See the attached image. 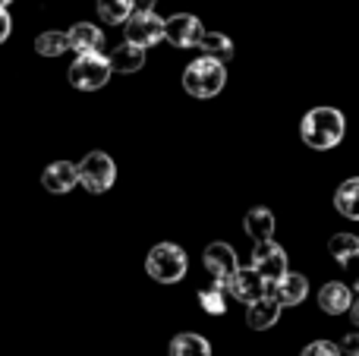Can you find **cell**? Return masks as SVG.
<instances>
[{"label":"cell","instance_id":"10","mask_svg":"<svg viewBox=\"0 0 359 356\" xmlns=\"http://www.w3.org/2000/svg\"><path fill=\"white\" fill-rule=\"evenodd\" d=\"M205 38L202 19L192 16V13H177L168 19V41L174 48H198Z\"/></svg>","mask_w":359,"mask_h":356},{"label":"cell","instance_id":"14","mask_svg":"<svg viewBox=\"0 0 359 356\" xmlns=\"http://www.w3.org/2000/svg\"><path fill=\"white\" fill-rule=\"evenodd\" d=\"M353 294H350V287L347 284H337V281H331V284H325L322 290H318V309L322 313H328V315H344V313H350L353 309Z\"/></svg>","mask_w":359,"mask_h":356},{"label":"cell","instance_id":"18","mask_svg":"<svg viewBox=\"0 0 359 356\" xmlns=\"http://www.w3.org/2000/svg\"><path fill=\"white\" fill-rule=\"evenodd\" d=\"M334 205H337V212H341L344 218L359 221V177H350V180H344L341 186H337Z\"/></svg>","mask_w":359,"mask_h":356},{"label":"cell","instance_id":"2","mask_svg":"<svg viewBox=\"0 0 359 356\" xmlns=\"http://www.w3.org/2000/svg\"><path fill=\"white\" fill-rule=\"evenodd\" d=\"M189 271V256L177 243H158L145 256V275L158 284H180Z\"/></svg>","mask_w":359,"mask_h":356},{"label":"cell","instance_id":"25","mask_svg":"<svg viewBox=\"0 0 359 356\" xmlns=\"http://www.w3.org/2000/svg\"><path fill=\"white\" fill-rule=\"evenodd\" d=\"M299 356H344V350L337 344H331V341H312V344L303 347Z\"/></svg>","mask_w":359,"mask_h":356},{"label":"cell","instance_id":"7","mask_svg":"<svg viewBox=\"0 0 359 356\" xmlns=\"http://www.w3.org/2000/svg\"><path fill=\"white\" fill-rule=\"evenodd\" d=\"M205 271L211 275V281L221 284V287H230V281L240 271V259H236V249L230 243H208L205 249Z\"/></svg>","mask_w":359,"mask_h":356},{"label":"cell","instance_id":"13","mask_svg":"<svg viewBox=\"0 0 359 356\" xmlns=\"http://www.w3.org/2000/svg\"><path fill=\"white\" fill-rule=\"evenodd\" d=\"M69 35V50H76V57L86 54H101V44H104V32L92 22H76L73 29L67 32Z\"/></svg>","mask_w":359,"mask_h":356},{"label":"cell","instance_id":"27","mask_svg":"<svg viewBox=\"0 0 359 356\" xmlns=\"http://www.w3.org/2000/svg\"><path fill=\"white\" fill-rule=\"evenodd\" d=\"M10 29H13L10 10H0V41H6V38H10Z\"/></svg>","mask_w":359,"mask_h":356},{"label":"cell","instance_id":"31","mask_svg":"<svg viewBox=\"0 0 359 356\" xmlns=\"http://www.w3.org/2000/svg\"><path fill=\"white\" fill-rule=\"evenodd\" d=\"M356 290H359V278H356Z\"/></svg>","mask_w":359,"mask_h":356},{"label":"cell","instance_id":"20","mask_svg":"<svg viewBox=\"0 0 359 356\" xmlns=\"http://www.w3.org/2000/svg\"><path fill=\"white\" fill-rule=\"evenodd\" d=\"M170 356H211V344L202 338V334H177L170 341Z\"/></svg>","mask_w":359,"mask_h":356},{"label":"cell","instance_id":"22","mask_svg":"<svg viewBox=\"0 0 359 356\" xmlns=\"http://www.w3.org/2000/svg\"><path fill=\"white\" fill-rule=\"evenodd\" d=\"M328 252L341 265H350L359 256V237H353V233H334V237L328 240Z\"/></svg>","mask_w":359,"mask_h":356},{"label":"cell","instance_id":"15","mask_svg":"<svg viewBox=\"0 0 359 356\" xmlns=\"http://www.w3.org/2000/svg\"><path fill=\"white\" fill-rule=\"evenodd\" d=\"M280 309H284V306H280L274 296H265V300L246 306V325L252 328V331H268V328L278 325Z\"/></svg>","mask_w":359,"mask_h":356},{"label":"cell","instance_id":"29","mask_svg":"<svg viewBox=\"0 0 359 356\" xmlns=\"http://www.w3.org/2000/svg\"><path fill=\"white\" fill-rule=\"evenodd\" d=\"M350 319H353V325L359 328V296H356V303H353V309H350Z\"/></svg>","mask_w":359,"mask_h":356},{"label":"cell","instance_id":"30","mask_svg":"<svg viewBox=\"0 0 359 356\" xmlns=\"http://www.w3.org/2000/svg\"><path fill=\"white\" fill-rule=\"evenodd\" d=\"M0 4H4V10H6V6H10V4H13V0H0Z\"/></svg>","mask_w":359,"mask_h":356},{"label":"cell","instance_id":"8","mask_svg":"<svg viewBox=\"0 0 359 356\" xmlns=\"http://www.w3.org/2000/svg\"><path fill=\"white\" fill-rule=\"evenodd\" d=\"M252 268L259 271V275L265 278L268 284H278L280 278H287V275H290V268H287V252H284V246L274 243V240H268V243H255Z\"/></svg>","mask_w":359,"mask_h":356},{"label":"cell","instance_id":"21","mask_svg":"<svg viewBox=\"0 0 359 356\" xmlns=\"http://www.w3.org/2000/svg\"><path fill=\"white\" fill-rule=\"evenodd\" d=\"M98 13L104 22L111 25H126L136 13V4L133 0H98Z\"/></svg>","mask_w":359,"mask_h":356},{"label":"cell","instance_id":"11","mask_svg":"<svg viewBox=\"0 0 359 356\" xmlns=\"http://www.w3.org/2000/svg\"><path fill=\"white\" fill-rule=\"evenodd\" d=\"M76 183H82L79 180V164H69V161L48 164L44 174H41V186L48 189V193H54V196H67Z\"/></svg>","mask_w":359,"mask_h":356},{"label":"cell","instance_id":"3","mask_svg":"<svg viewBox=\"0 0 359 356\" xmlns=\"http://www.w3.org/2000/svg\"><path fill=\"white\" fill-rule=\"evenodd\" d=\"M224 82H227V69L221 60H211V57H198L183 69V88L192 98H215L221 95Z\"/></svg>","mask_w":359,"mask_h":356},{"label":"cell","instance_id":"9","mask_svg":"<svg viewBox=\"0 0 359 356\" xmlns=\"http://www.w3.org/2000/svg\"><path fill=\"white\" fill-rule=\"evenodd\" d=\"M268 287H271V284H268L265 278H262L259 271L252 268V265H249V268H240V271H236V278L230 281L227 294L233 296V300H240V303H246V306H252V303L265 300V296H268Z\"/></svg>","mask_w":359,"mask_h":356},{"label":"cell","instance_id":"12","mask_svg":"<svg viewBox=\"0 0 359 356\" xmlns=\"http://www.w3.org/2000/svg\"><path fill=\"white\" fill-rule=\"evenodd\" d=\"M306 294H309V281L303 275H297V271H290L287 278H280L278 284L268 287V296H274L280 306H299L306 300Z\"/></svg>","mask_w":359,"mask_h":356},{"label":"cell","instance_id":"16","mask_svg":"<svg viewBox=\"0 0 359 356\" xmlns=\"http://www.w3.org/2000/svg\"><path fill=\"white\" fill-rule=\"evenodd\" d=\"M243 227H246V233L255 243H268V240L274 237V212L265 205L249 208L246 218H243Z\"/></svg>","mask_w":359,"mask_h":356},{"label":"cell","instance_id":"24","mask_svg":"<svg viewBox=\"0 0 359 356\" xmlns=\"http://www.w3.org/2000/svg\"><path fill=\"white\" fill-rule=\"evenodd\" d=\"M198 306H202L208 315L227 313V294H224L221 284H215V287H208V290H198Z\"/></svg>","mask_w":359,"mask_h":356},{"label":"cell","instance_id":"17","mask_svg":"<svg viewBox=\"0 0 359 356\" xmlns=\"http://www.w3.org/2000/svg\"><path fill=\"white\" fill-rule=\"evenodd\" d=\"M111 67H114V73H126V76L139 73V69L145 67V50L123 41L117 50H111Z\"/></svg>","mask_w":359,"mask_h":356},{"label":"cell","instance_id":"28","mask_svg":"<svg viewBox=\"0 0 359 356\" xmlns=\"http://www.w3.org/2000/svg\"><path fill=\"white\" fill-rule=\"evenodd\" d=\"M133 4H136V13H155L158 0H133Z\"/></svg>","mask_w":359,"mask_h":356},{"label":"cell","instance_id":"6","mask_svg":"<svg viewBox=\"0 0 359 356\" xmlns=\"http://www.w3.org/2000/svg\"><path fill=\"white\" fill-rule=\"evenodd\" d=\"M123 32L130 44L149 50L158 41H168V19H161L158 13H133V19L123 25Z\"/></svg>","mask_w":359,"mask_h":356},{"label":"cell","instance_id":"5","mask_svg":"<svg viewBox=\"0 0 359 356\" xmlns=\"http://www.w3.org/2000/svg\"><path fill=\"white\" fill-rule=\"evenodd\" d=\"M79 180L88 193L101 196L117 180V164H114V158L107 155V151H88L79 161Z\"/></svg>","mask_w":359,"mask_h":356},{"label":"cell","instance_id":"23","mask_svg":"<svg viewBox=\"0 0 359 356\" xmlns=\"http://www.w3.org/2000/svg\"><path fill=\"white\" fill-rule=\"evenodd\" d=\"M35 50L41 57H60L69 50V35L67 32H41L35 38Z\"/></svg>","mask_w":359,"mask_h":356},{"label":"cell","instance_id":"19","mask_svg":"<svg viewBox=\"0 0 359 356\" xmlns=\"http://www.w3.org/2000/svg\"><path fill=\"white\" fill-rule=\"evenodd\" d=\"M198 50H202V57H211V60L227 63L230 57H233V41H230L227 35H221V32H205Z\"/></svg>","mask_w":359,"mask_h":356},{"label":"cell","instance_id":"4","mask_svg":"<svg viewBox=\"0 0 359 356\" xmlns=\"http://www.w3.org/2000/svg\"><path fill=\"white\" fill-rule=\"evenodd\" d=\"M111 73H114L111 57L86 54V57H76L73 60V67H69V82H73L79 92H98V88L107 85Z\"/></svg>","mask_w":359,"mask_h":356},{"label":"cell","instance_id":"1","mask_svg":"<svg viewBox=\"0 0 359 356\" xmlns=\"http://www.w3.org/2000/svg\"><path fill=\"white\" fill-rule=\"evenodd\" d=\"M344 132H347V120L337 107H312L299 123V136L309 149L316 151H328L334 145H341Z\"/></svg>","mask_w":359,"mask_h":356},{"label":"cell","instance_id":"26","mask_svg":"<svg viewBox=\"0 0 359 356\" xmlns=\"http://www.w3.org/2000/svg\"><path fill=\"white\" fill-rule=\"evenodd\" d=\"M341 350H344V353H347V356H359V331H350V334H347V338H344Z\"/></svg>","mask_w":359,"mask_h":356}]
</instances>
